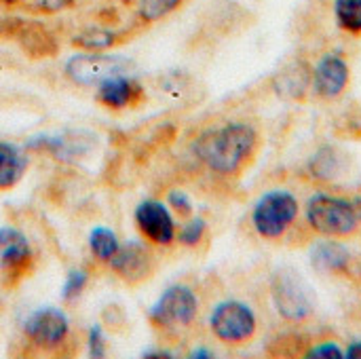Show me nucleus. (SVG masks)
Here are the masks:
<instances>
[{"label": "nucleus", "mask_w": 361, "mask_h": 359, "mask_svg": "<svg viewBox=\"0 0 361 359\" xmlns=\"http://www.w3.org/2000/svg\"><path fill=\"white\" fill-rule=\"evenodd\" d=\"M258 133L250 123H226L203 131L195 142V154L199 161L220 176L237 174L254 154Z\"/></svg>", "instance_id": "f257e3e1"}, {"label": "nucleus", "mask_w": 361, "mask_h": 359, "mask_svg": "<svg viewBox=\"0 0 361 359\" xmlns=\"http://www.w3.org/2000/svg\"><path fill=\"white\" fill-rule=\"evenodd\" d=\"M305 218L309 226L326 239L351 237L361 226V201L317 193L307 199Z\"/></svg>", "instance_id": "f03ea898"}, {"label": "nucleus", "mask_w": 361, "mask_h": 359, "mask_svg": "<svg viewBox=\"0 0 361 359\" xmlns=\"http://www.w3.org/2000/svg\"><path fill=\"white\" fill-rule=\"evenodd\" d=\"M273 305L286 322H307L315 311V296L307 281L290 267H281L271 281Z\"/></svg>", "instance_id": "7ed1b4c3"}, {"label": "nucleus", "mask_w": 361, "mask_h": 359, "mask_svg": "<svg viewBox=\"0 0 361 359\" xmlns=\"http://www.w3.org/2000/svg\"><path fill=\"white\" fill-rule=\"evenodd\" d=\"M300 212L298 199L290 190L264 193L252 209V226L262 239L283 237L296 222Z\"/></svg>", "instance_id": "20e7f679"}, {"label": "nucleus", "mask_w": 361, "mask_h": 359, "mask_svg": "<svg viewBox=\"0 0 361 359\" xmlns=\"http://www.w3.org/2000/svg\"><path fill=\"white\" fill-rule=\"evenodd\" d=\"M209 328L224 345H243L258 332V320L254 309L243 300H222L209 315Z\"/></svg>", "instance_id": "39448f33"}, {"label": "nucleus", "mask_w": 361, "mask_h": 359, "mask_svg": "<svg viewBox=\"0 0 361 359\" xmlns=\"http://www.w3.org/2000/svg\"><path fill=\"white\" fill-rule=\"evenodd\" d=\"M199 313V298L188 286H171L152 307L150 317L159 326H190Z\"/></svg>", "instance_id": "423d86ee"}, {"label": "nucleus", "mask_w": 361, "mask_h": 359, "mask_svg": "<svg viewBox=\"0 0 361 359\" xmlns=\"http://www.w3.org/2000/svg\"><path fill=\"white\" fill-rule=\"evenodd\" d=\"M127 68H129V59L95 51V53L74 55L66 63V74L78 85H99L102 80L114 74H123Z\"/></svg>", "instance_id": "0eeeda50"}, {"label": "nucleus", "mask_w": 361, "mask_h": 359, "mask_svg": "<svg viewBox=\"0 0 361 359\" xmlns=\"http://www.w3.org/2000/svg\"><path fill=\"white\" fill-rule=\"evenodd\" d=\"M351 80V68L338 53H326L313 68V91L322 99H336L345 93Z\"/></svg>", "instance_id": "6e6552de"}, {"label": "nucleus", "mask_w": 361, "mask_h": 359, "mask_svg": "<svg viewBox=\"0 0 361 359\" xmlns=\"http://www.w3.org/2000/svg\"><path fill=\"white\" fill-rule=\"evenodd\" d=\"M68 320L59 309L47 307L36 311L27 322H25V336L42 349H53L63 343L68 336Z\"/></svg>", "instance_id": "1a4fd4ad"}, {"label": "nucleus", "mask_w": 361, "mask_h": 359, "mask_svg": "<svg viewBox=\"0 0 361 359\" xmlns=\"http://www.w3.org/2000/svg\"><path fill=\"white\" fill-rule=\"evenodd\" d=\"M135 222L140 233L152 243L167 245L176 237V224L169 209L154 199H146L135 209Z\"/></svg>", "instance_id": "9d476101"}, {"label": "nucleus", "mask_w": 361, "mask_h": 359, "mask_svg": "<svg viewBox=\"0 0 361 359\" xmlns=\"http://www.w3.org/2000/svg\"><path fill=\"white\" fill-rule=\"evenodd\" d=\"M15 23V38L19 40L21 49L32 57H49L57 53V40L51 32L36 23V21H13Z\"/></svg>", "instance_id": "9b49d317"}, {"label": "nucleus", "mask_w": 361, "mask_h": 359, "mask_svg": "<svg viewBox=\"0 0 361 359\" xmlns=\"http://www.w3.org/2000/svg\"><path fill=\"white\" fill-rule=\"evenodd\" d=\"M110 267H112L114 273H118L123 279H127L131 284L146 279L150 269H152L150 267V256L137 243H129L125 248H118V252L110 260Z\"/></svg>", "instance_id": "f8f14e48"}, {"label": "nucleus", "mask_w": 361, "mask_h": 359, "mask_svg": "<svg viewBox=\"0 0 361 359\" xmlns=\"http://www.w3.org/2000/svg\"><path fill=\"white\" fill-rule=\"evenodd\" d=\"M32 260V248L25 235L17 229H0V269L17 271L27 267Z\"/></svg>", "instance_id": "ddd939ff"}, {"label": "nucleus", "mask_w": 361, "mask_h": 359, "mask_svg": "<svg viewBox=\"0 0 361 359\" xmlns=\"http://www.w3.org/2000/svg\"><path fill=\"white\" fill-rule=\"evenodd\" d=\"M311 264L319 273H345L351 264V252L334 239H328L311 250Z\"/></svg>", "instance_id": "4468645a"}, {"label": "nucleus", "mask_w": 361, "mask_h": 359, "mask_svg": "<svg viewBox=\"0 0 361 359\" xmlns=\"http://www.w3.org/2000/svg\"><path fill=\"white\" fill-rule=\"evenodd\" d=\"M133 95H135V85L125 74H114L99 83V99L114 110L131 104Z\"/></svg>", "instance_id": "2eb2a0df"}, {"label": "nucleus", "mask_w": 361, "mask_h": 359, "mask_svg": "<svg viewBox=\"0 0 361 359\" xmlns=\"http://www.w3.org/2000/svg\"><path fill=\"white\" fill-rule=\"evenodd\" d=\"M25 167L21 150L13 144H0V190L17 184Z\"/></svg>", "instance_id": "dca6fc26"}, {"label": "nucleus", "mask_w": 361, "mask_h": 359, "mask_svg": "<svg viewBox=\"0 0 361 359\" xmlns=\"http://www.w3.org/2000/svg\"><path fill=\"white\" fill-rule=\"evenodd\" d=\"M334 19L351 36H361V0H334Z\"/></svg>", "instance_id": "f3484780"}, {"label": "nucleus", "mask_w": 361, "mask_h": 359, "mask_svg": "<svg viewBox=\"0 0 361 359\" xmlns=\"http://www.w3.org/2000/svg\"><path fill=\"white\" fill-rule=\"evenodd\" d=\"M89 248L93 252V256L97 260H104V262H110L114 258V254L118 252V239L116 235L110 231V229H104V226H97L91 231L89 235Z\"/></svg>", "instance_id": "a211bd4d"}, {"label": "nucleus", "mask_w": 361, "mask_h": 359, "mask_svg": "<svg viewBox=\"0 0 361 359\" xmlns=\"http://www.w3.org/2000/svg\"><path fill=\"white\" fill-rule=\"evenodd\" d=\"M116 42V34L106 28H87L74 36V44L89 51H106Z\"/></svg>", "instance_id": "6ab92c4d"}, {"label": "nucleus", "mask_w": 361, "mask_h": 359, "mask_svg": "<svg viewBox=\"0 0 361 359\" xmlns=\"http://www.w3.org/2000/svg\"><path fill=\"white\" fill-rule=\"evenodd\" d=\"M184 0H137V13L144 21L154 23L171 15Z\"/></svg>", "instance_id": "aec40b11"}, {"label": "nucleus", "mask_w": 361, "mask_h": 359, "mask_svg": "<svg viewBox=\"0 0 361 359\" xmlns=\"http://www.w3.org/2000/svg\"><path fill=\"white\" fill-rule=\"evenodd\" d=\"M205 231H207L205 220H201V218H190V220L184 224L182 233H180V241H182L184 245H188V248H195V245L201 243Z\"/></svg>", "instance_id": "412c9836"}, {"label": "nucleus", "mask_w": 361, "mask_h": 359, "mask_svg": "<svg viewBox=\"0 0 361 359\" xmlns=\"http://www.w3.org/2000/svg\"><path fill=\"white\" fill-rule=\"evenodd\" d=\"M309 359H345V349L334 341H324L307 351Z\"/></svg>", "instance_id": "4be33fe9"}, {"label": "nucleus", "mask_w": 361, "mask_h": 359, "mask_svg": "<svg viewBox=\"0 0 361 359\" xmlns=\"http://www.w3.org/2000/svg\"><path fill=\"white\" fill-rule=\"evenodd\" d=\"M85 286H87V273H82V271H70L68 273V279H66V286H63V298L66 300H74V298H78L80 296V292L85 290Z\"/></svg>", "instance_id": "5701e85b"}, {"label": "nucleus", "mask_w": 361, "mask_h": 359, "mask_svg": "<svg viewBox=\"0 0 361 359\" xmlns=\"http://www.w3.org/2000/svg\"><path fill=\"white\" fill-rule=\"evenodd\" d=\"M76 0H30V8L40 11V13H59L66 11L68 6H72Z\"/></svg>", "instance_id": "b1692460"}, {"label": "nucleus", "mask_w": 361, "mask_h": 359, "mask_svg": "<svg viewBox=\"0 0 361 359\" xmlns=\"http://www.w3.org/2000/svg\"><path fill=\"white\" fill-rule=\"evenodd\" d=\"M169 205L180 214V216H190L192 214V201L186 193H180V190H171L169 193Z\"/></svg>", "instance_id": "393cba45"}, {"label": "nucleus", "mask_w": 361, "mask_h": 359, "mask_svg": "<svg viewBox=\"0 0 361 359\" xmlns=\"http://www.w3.org/2000/svg\"><path fill=\"white\" fill-rule=\"evenodd\" d=\"M87 347H89L91 358H104V353H106V343H104V334H102V328H99V326L91 328L89 339H87Z\"/></svg>", "instance_id": "a878e982"}, {"label": "nucleus", "mask_w": 361, "mask_h": 359, "mask_svg": "<svg viewBox=\"0 0 361 359\" xmlns=\"http://www.w3.org/2000/svg\"><path fill=\"white\" fill-rule=\"evenodd\" d=\"M345 358L361 359V341H353L351 345H347V349H345Z\"/></svg>", "instance_id": "bb28decb"}, {"label": "nucleus", "mask_w": 361, "mask_h": 359, "mask_svg": "<svg viewBox=\"0 0 361 359\" xmlns=\"http://www.w3.org/2000/svg\"><path fill=\"white\" fill-rule=\"evenodd\" d=\"M190 358H214V353L209 349H195V353H190Z\"/></svg>", "instance_id": "cd10ccee"}, {"label": "nucleus", "mask_w": 361, "mask_h": 359, "mask_svg": "<svg viewBox=\"0 0 361 359\" xmlns=\"http://www.w3.org/2000/svg\"><path fill=\"white\" fill-rule=\"evenodd\" d=\"M0 2H4V4H17V2H23V0H0Z\"/></svg>", "instance_id": "c85d7f7f"}]
</instances>
